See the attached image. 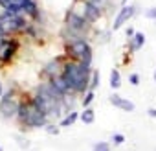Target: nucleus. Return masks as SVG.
<instances>
[{
  "label": "nucleus",
  "instance_id": "obj_29",
  "mask_svg": "<svg viewBox=\"0 0 156 151\" xmlns=\"http://www.w3.org/2000/svg\"><path fill=\"white\" fill-rule=\"evenodd\" d=\"M4 96V85H2V81H0V98Z\"/></svg>",
  "mask_w": 156,
  "mask_h": 151
},
{
  "label": "nucleus",
  "instance_id": "obj_17",
  "mask_svg": "<svg viewBox=\"0 0 156 151\" xmlns=\"http://www.w3.org/2000/svg\"><path fill=\"white\" fill-rule=\"evenodd\" d=\"M99 79H101L99 70H92V78H90V89H88V90H96V89L99 87Z\"/></svg>",
  "mask_w": 156,
  "mask_h": 151
},
{
  "label": "nucleus",
  "instance_id": "obj_32",
  "mask_svg": "<svg viewBox=\"0 0 156 151\" xmlns=\"http://www.w3.org/2000/svg\"><path fill=\"white\" fill-rule=\"evenodd\" d=\"M0 151H4V147H2V145H0Z\"/></svg>",
  "mask_w": 156,
  "mask_h": 151
},
{
  "label": "nucleus",
  "instance_id": "obj_6",
  "mask_svg": "<svg viewBox=\"0 0 156 151\" xmlns=\"http://www.w3.org/2000/svg\"><path fill=\"white\" fill-rule=\"evenodd\" d=\"M87 50H90V44L83 37H77V39H73L68 44V55L73 57V59H77V61H81V57L87 53Z\"/></svg>",
  "mask_w": 156,
  "mask_h": 151
},
{
  "label": "nucleus",
  "instance_id": "obj_7",
  "mask_svg": "<svg viewBox=\"0 0 156 151\" xmlns=\"http://www.w3.org/2000/svg\"><path fill=\"white\" fill-rule=\"evenodd\" d=\"M134 13H136V9H134V6H123L119 11H118V15H116V19H114V24H112V30L116 31V30H119L123 24H127L132 17H134Z\"/></svg>",
  "mask_w": 156,
  "mask_h": 151
},
{
  "label": "nucleus",
  "instance_id": "obj_21",
  "mask_svg": "<svg viewBox=\"0 0 156 151\" xmlns=\"http://www.w3.org/2000/svg\"><path fill=\"white\" fill-rule=\"evenodd\" d=\"M24 2H26V0H0V4H2L4 8H8V6H20L22 8Z\"/></svg>",
  "mask_w": 156,
  "mask_h": 151
},
{
  "label": "nucleus",
  "instance_id": "obj_12",
  "mask_svg": "<svg viewBox=\"0 0 156 151\" xmlns=\"http://www.w3.org/2000/svg\"><path fill=\"white\" fill-rule=\"evenodd\" d=\"M50 83H51V85H53V87H55V89L61 92V94H64V96H66L68 92H72V90H70V87L66 85V81L61 78V76H55L53 79H50Z\"/></svg>",
  "mask_w": 156,
  "mask_h": 151
},
{
  "label": "nucleus",
  "instance_id": "obj_28",
  "mask_svg": "<svg viewBox=\"0 0 156 151\" xmlns=\"http://www.w3.org/2000/svg\"><path fill=\"white\" fill-rule=\"evenodd\" d=\"M147 114H149L151 118H156V109H149V111H147Z\"/></svg>",
  "mask_w": 156,
  "mask_h": 151
},
{
  "label": "nucleus",
  "instance_id": "obj_20",
  "mask_svg": "<svg viewBox=\"0 0 156 151\" xmlns=\"http://www.w3.org/2000/svg\"><path fill=\"white\" fill-rule=\"evenodd\" d=\"M92 151H110V144L108 142H96Z\"/></svg>",
  "mask_w": 156,
  "mask_h": 151
},
{
  "label": "nucleus",
  "instance_id": "obj_11",
  "mask_svg": "<svg viewBox=\"0 0 156 151\" xmlns=\"http://www.w3.org/2000/svg\"><path fill=\"white\" fill-rule=\"evenodd\" d=\"M145 44V33L138 31L132 39H129V52H138Z\"/></svg>",
  "mask_w": 156,
  "mask_h": 151
},
{
  "label": "nucleus",
  "instance_id": "obj_5",
  "mask_svg": "<svg viewBox=\"0 0 156 151\" xmlns=\"http://www.w3.org/2000/svg\"><path fill=\"white\" fill-rule=\"evenodd\" d=\"M0 22L2 26L8 30V31H17V30H24L26 28V19L22 15H9V13H4L0 15Z\"/></svg>",
  "mask_w": 156,
  "mask_h": 151
},
{
  "label": "nucleus",
  "instance_id": "obj_22",
  "mask_svg": "<svg viewBox=\"0 0 156 151\" xmlns=\"http://www.w3.org/2000/svg\"><path fill=\"white\" fill-rule=\"evenodd\" d=\"M44 129H46L48 134H59L61 133V125H53V123H48Z\"/></svg>",
  "mask_w": 156,
  "mask_h": 151
},
{
  "label": "nucleus",
  "instance_id": "obj_4",
  "mask_svg": "<svg viewBox=\"0 0 156 151\" xmlns=\"http://www.w3.org/2000/svg\"><path fill=\"white\" fill-rule=\"evenodd\" d=\"M64 24H66V28H68L70 31H73V33H81V31H85V30L88 28V22L85 20V17L79 15V13H75V11H68V13H66Z\"/></svg>",
  "mask_w": 156,
  "mask_h": 151
},
{
  "label": "nucleus",
  "instance_id": "obj_23",
  "mask_svg": "<svg viewBox=\"0 0 156 151\" xmlns=\"http://www.w3.org/2000/svg\"><path fill=\"white\" fill-rule=\"evenodd\" d=\"M112 142H114V145H121V144L125 142V136H123L121 133H114V134H112Z\"/></svg>",
  "mask_w": 156,
  "mask_h": 151
},
{
  "label": "nucleus",
  "instance_id": "obj_24",
  "mask_svg": "<svg viewBox=\"0 0 156 151\" xmlns=\"http://www.w3.org/2000/svg\"><path fill=\"white\" fill-rule=\"evenodd\" d=\"M145 17L151 19V20H156V8H149V9L145 11Z\"/></svg>",
  "mask_w": 156,
  "mask_h": 151
},
{
  "label": "nucleus",
  "instance_id": "obj_9",
  "mask_svg": "<svg viewBox=\"0 0 156 151\" xmlns=\"http://www.w3.org/2000/svg\"><path fill=\"white\" fill-rule=\"evenodd\" d=\"M83 17L87 22H98L101 17V9L98 6H94L92 2H88V0H85L83 2Z\"/></svg>",
  "mask_w": 156,
  "mask_h": 151
},
{
  "label": "nucleus",
  "instance_id": "obj_30",
  "mask_svg": "<svg viewBox=\"0 0 156 151\" xmlns=\"http://www.w3.org/2000/svg\"><path fill=\"white\" fill-rule=\"evenodd\" d=\"M121 4H123V6H127V0H121Z\"/></svg>",
  "mask_w": 156,
  "mask_h": 151
},
{
  "label": "nucleus",
  "instance_id": "obj_2",
  "mask_svg": "<svg viewBox=\"0 0 156 151\" xmlns=\"http://www.w3.org/2000/svg\"><path fill=\"white\" fill-rule=\"evenodd\" d=\"M17 118H19L20 123H26L30 127H46L48 125V116L44 112H41L31 100L30 101H20Z\"/></svg>",
  "mask_w": 156,
  "mask_h": 151
},
{
  "label": "nucleus",
  "instance_id": "obj_15",
  "mask_svg": "<svg viewBox=\"0 0 156 151\" xmlns=\"http://www.w3.org/2000/svg\"><path fill=\"white\" fill-rule=\"evenodd\" d=\"M110 87H112L114 90H118V89L121 87V76H119V70H118V68H114V70L110 72Z\"/></svg>",
  "mask_w": 156,
  "mask_h": 151
},
{
  "label": "nucleus",
  "instance_id": "obj_25",
  "mask_svg": "<svg viewBox=\"0 0 156 151\" xmlns=\"http://www.w3.org/2000/svg\"><path fill=\"white\" fill-rule=\"evenodd\" d=\"M129 81H130V85H134V87L140 85V76H138V74H130V76H129Z\"/></svg>",
  "mask_w": 156,
  "mask_h": 151
},
{
  "label": "nucleus",
  "instance_id": "obj_27",
  "mask_svg": "<svg viewBox=\"0 0 156 151\" xmlns=\"http://www.w3.org/2000/svg\"><path fill=\"white\" fill-rule=\"evenodd\" d=\"M6 31H8V30H6V28L2 26V22H0V39H2V37L6 35Z\"/></svg>",
  "mask_w": 156,
  "mask_h": 151
},
{
  "label": "nucleus",
  "instance_id": "obj_26",
  "mask_svg": "<svg viewBox=\"0 0 156 151\" xmlns=\"http://www.w3.org/2000/svg\"><path fill=\"white\" fill-rule=\"evenodd\" d=\"M134 35H136V31H134L132 28H127V37H129V39H132Z\"/></svg>",
  "mask_w": 156,
  "mask_h": 151
},
{
  "label": "nucleus",
  "instance_id": "obj_10",
  "mask_svg": "<svg viewBox=\"0 0 156 151\" xmlns=\"http://www.w3.org/2000/svg\"><path fill=\"white\" fill-rule=\"evenodd\" d=\"M110 103L114 105V107H118V109H121V111H127V112H132L134 109H136V105L130 101V100H127V98H121L119 94H112L110 96Z\"/></svg>",
  "mask_w": 156,
  "mask_h": 151
},
{
  "label": "nucleus",
  "instance_id": "obj_16",
  "mask_svg": "<svg viewBox=\"0 0 156 151\" xmlns=\"http://www.w3.org/2000/svg\"><path fill=\"white\" fill-rule=\"evenodd\" d=\"M79 118H81V122H83V123H94V120H96V111L88 107V109H85V111L81 112V116H79Z\"/></svg>",
  "mask_w": 156,
  "mask_h": 151
},
{
  "label": "nucleus",
  "instance_id": "obj_3",
  "mask_svg": "<svg viewBox=\"0 0 156 151\" xmlns=\"http://www.w3.org/2000/svg\"><path fill=\"white\" fill-rule=\"evenodd\" d=\"M19 107H20V101L15 98V94L9 90L6 92L2 98H0V112H2L4 118H13L19 114Z\"/></svg>",
  "mask_w": 156,
  "mask_h": 151
},
{
  "label": "nucleus",
  "instance_id": "obj_13",
  "mask_svg": "<svg viewBox=\"0 0 156 151\" xmlns=\"http://www.w3.org/2000/svg\"><path fill=\"white\" fill-rule=\"evenodd\" d=\"M79 116H81L79 112L70 111V112H68V114H66V116L61 120V123H59V125H61V127H70V125H73V123H75V120L79 118Z\"/></svg>",
  "mask_w": 156,
  "mask_h": 151
},
{
  "label": "nucleus",
  "instance_id": "obj_31",
  "mask_svg": "<svg viewBox=\"0 0 156 151\" xmlns=\"http://www.w3.org/2000/svg\"><path fill=\"white\" fill-rule=\"evenodd\" d=\"M152 78H154V81H156V70H154V76H152Z\"/></svg>",
  "mask_w": 156,
  "mask_h": 151
},
{
  "label": "nucleus",
  "instance_id": "obj_8",
  "mask_svg": "<svg viewBox=\"0 0 156 151\" xmlns=\"http://www.w3.org/2000/svg\"><path fill=\"white\" fill-rule=\"evenodd\" d=\"M17 48H19L17 41H4L2 44H0V61H2V63H9L13 59Z\"/></svg>",
  "mask_w": 156,
  "mask_h": 151
},
{
  "label": "nucleus",
  "instance_id": "obj_14",
  "mask_svg": "<svg viewBox=\"0 0 156 151\" xmlns=\"http://www.w3.org/2000/svg\"><path fill=\"white\" fill-rule=\"evenodd\" d=\"M22 11H24L26 15H30V17H37V15H39L37 4L33 2V0H26V2L22 4Z\"/></svg>",
  "mask_w": 156,
  "mask_h": 151
},
{
  "label": "nucleus",
  "instance_id": "obj_18",
  "mask_svg": "<svg viewBox=\"0 0 156 151\" xmlns=\"http://www.w3.org/2000/svg\"><path fill=\"white\" fill-rule=\"evenodd\" d=\"M79 63H81L85 68H90V66H92V48H90V50H87V53L81 57V61H79ZM90 70H92V68H90Z\"/></svg>",
  "mask_w": 156,
  "mask_h": 151
},
{
  "label": "nucleus",
  "instance_id": "obj_19",
  "mask_svg": "<svg viewBox=\"0 0 156 151\" xmlns=\"http://www.w3.org/2000/svg\"><path fill=\"white\" fill-rule=\"evenodd\" d=\"M94 98H96V92H94V90H87V92H85V98H83V107L88 109L90 103L94 101Z\"/></svg>",
  "mask_w": 156,
  "mask_h": 151
},
{
  "label": "nucleus",
  "instance_id": "obj_1",
  "mask_svg": "<svg viewBox=\"0 0 156 151\" xmlns=\"http://www.w3.org/2000/svg\"><path fill=\"white\" fill-rule=\"evenodd\" d=\"M61 78L66 81L72 92H85L87 89H90L92 70L85 68L81 63H64Z\"/></svg>",
  "mask_w": 156,
  "mask_h": 151
}]
</instances>
